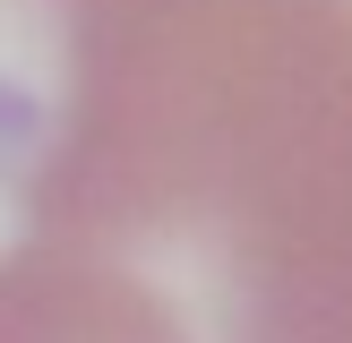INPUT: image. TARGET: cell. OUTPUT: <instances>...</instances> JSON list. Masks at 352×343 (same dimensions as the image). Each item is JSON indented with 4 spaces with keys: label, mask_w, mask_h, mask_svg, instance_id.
<instances>
[{
    "label": "cell",
    "mask_w": 352,
    "mask_h": 343,
    "mask_svg": "<svg viewBox=\"0 0 352 343\" xmlns=\"http://www.w3.org/2000/svg\"><path fill=\"white\" fill-rule=\"evenodd\" d=\"M0 343H69V309L17 257H0Z\"/></svg>",
    "instance_id": "obj_1"
},
{
    "label": "cell",
    "mask_w": 352,
    "mask_h": 343,
    "mask_svg": "<svg viewBox=\"0 0 352 343\" xmlns=\"http://www.w3.org/2000/svg\"><path fill=\"white\" fill-rule=\"evenodd\" d=\"M17 137H34V103L17 86H0V146H17Z\"/></svg>",
    "instance_id": "obj_2"
}]
</instances>
